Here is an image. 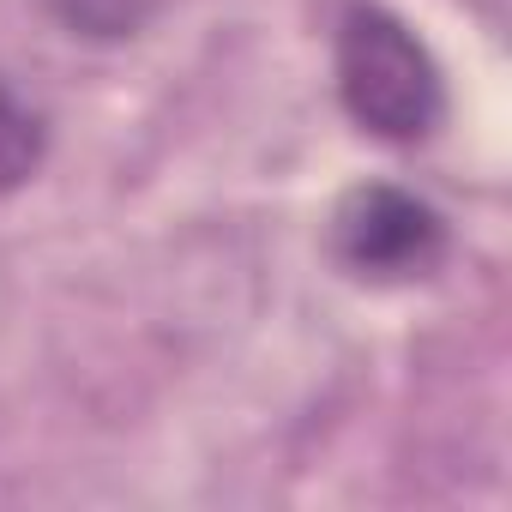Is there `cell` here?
Instances as JSON below:
<instances>
[{"instance_id": "6da1fadb", "label": "cell", "mask_w": 512, "mask_h": 512, "mask_svg": "<svg viewBox=\"0 0 512 512\" xmlns=\"http://www.w3.org/2000/svg\"><path fill=\"white\" fill-rule=\"evenodd\" d=\"M338 97L386 145H422L446 121V79L428 43L386 7H350L338 25Z\"/></svg>"}, {"instance_id": "7a4b0ae2", "label": "cell", "mask_w": 512, "mask_h": 512, "mask_svg": "<svg viewBox=\"0 0 512 512\" xmlns=\"http://www.w3.org/2000/svg\"><path fill=\"white\" fill-rule=\"evenodd\" d=\"M332 253L362 284H416L446 260V217L392 181H368L338 199Z\"/></svg>"}, {"instance_id": "3957f363", "label": "cell", "mask_w": 512, "mask_h": 512, "mask_svg": "<svg viewBox=\"0 0 512 512\" xmlns=\"http://www.w3.org/2000/svg\"><path fill=\"white\" fill-rule=\"evenodd\" d=\"M49 157V121L0 79V193L25 187Z\"/></svg>"}]
</instances>
